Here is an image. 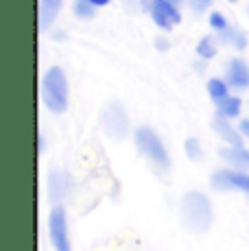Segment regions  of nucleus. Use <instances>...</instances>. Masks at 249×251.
<instances>
[{
    "label": "nucleus",
    "mask_w": 249,
    "mask_h": 251,
    "mask_svg": "<svg viewBox=\"0 0 249 251\" xmlns=\"http://www.w3.org/2000/svg\"><path fill=\"white\" fill-rule=\"evenodd\" d=\"M42 100L55 114L66 112L68 107V83L61 68H50L42 79Z\"/></svg>",
    "instance_id": "f257e3e1"
},
{
    "label": "nucleus",
    "mask_w": 249,
    "mask_h": 251,
    "mask_svg": "<svg viewBox=\"0 0 249 251\" xmlns=\"http://www.w3.org/2000/svg\"><path fill=\"white\" fill-rule=\"evenodd\" d=\"M181 216L195 231H205L212 223V210L210 201L201 192H188L181 201Z\"/></svg>",
    "instance_id": "f03ea898"
},
{
    "label": "nucleus",
    "mask_w": 249,
    "mask_h": 251,
    "mask_svg": "<svg viewBox=\"0 0 249 251\" xmlns=\"http://www.w3.org/2000/svg\"><path fill=\"white\" fill-rule=\"evenodd\" d=\"M136 147H138V151H140L145 157H149L160 171H169L171 162H169V155H166V149L162 147L160 138H157L151 129H147V127L138 129L136 131Z\"/></svg>",
    "instance_id": "7ed1b4c3"
},
{
    "label": "nucleus",
    "mask_w": 249,
    "mask_h": 251,
    "mask_svg": "<svg viewBox=\"0 0 249 251\" xmlns=\"http://www.w3.org/2000/svg\"><path fill=\"white\" fill-rule=\"evenodd\" d=\"M142 4L151 13L153 22L160 28H164V31H169V28H173L175 24L181 22L179 11L175 9V4L171 0H142Z\"/></svg>",
    "instance_id": "20e7f679"
},
{
    "label": "nucleus",
    "mask_w": 249,
    "mask_h": 251,
    "mask_svg": "<svg viewBox=\"0 0 249 251\" xmlns=\"http://www.w3.org/2000/svg\"><path fill=\"white\" fill-rule=\"evenodd\" d=\"M49 229H50V240L52 247L57 251H70V240H68V225H66V212L61 205H57L50 212V221H49Z\"/></svg>",
    "instance_id": "39448f33"
},
{
    "label": "nucleus",
    "mask_w": 249,
    "mask_h": 251,
    "mask_svg": "<svg viewBox=\"0 0 249 251\" xmlns=\"http://www.w3.org/2000/svg\"><path fill=\"white\" fill-rule=\"evenodd\" d=\"M103 129L107 131V136L121 140L127 136V129H129V120L124 116V109L118 103H112L103 114Z\"/></svg>",
    "instance_id": "423d86ee"
},
{
    "label": "nucleus",
    "mask_w": 249,
    "mask_h": 251,
    "mask_svg": "<svg viewBox=\"0 0 249 251\" xmlns=\"http://www.w3.org/2000/svg\"><path fill=\"white\" fill-rule=\"evenodd\" d=\"M212 186L217 190H245L249 192V175L236 171H219L212 175Z\"/></svg>",
    "instance_id": "0eeeda50"
},
{
    "label": "nucleus",
    "mask_w": 249,
    "mask_h": 251,
    "mask_svg": "<svg viewBox=\"0 0 249 251\" xmlns=\"http://www.w3.org/2000/svg\"><path fill=\"white\" fill-rule=\"evenodd\" d=\"M227 83L236 90H243L249 85V70L245 66V61L241 59H232L227 66Z\"/></svg>",
    "instance_id": "6e6552de"
},
{
    "label": "nucleus",
    "mask_w": 249,
    "mask_h": 251,
    "mask_svg": "<svg viewBox=\"0 0 249 251\" xmlns=\"http://www.w3.org/2000/svg\"><path fill=\"white\" fill-rule=\"evenodd\" d=\"M64 0H40V31H46L55 22Z\"/></svg>",
    "instance_id": "1a4fd4ad"
},
{
    "label": "nucleus",
    "mask_w": 249,
    "mask_h": 251,
    "mask_svg": "<svg viewBox=\"0 0 249 251\" xmlns=\"http://www.w3.org/2000/svg\"><path fill=\"white\" fill-rule=\"evenodd\" d=\"M212 129L219 133L223 140H227L232 147H243V140H241V136L236 133V129L232 127V125L227 123V118H223V116H219L217 120L212 123Z\"/></svg>",
    "instance_id": "9d476101"
},
{
    "label": "nucleus",
    "mask_w": 249,
    "mask_h": 251,
    "mask_svg": "<svg viewBox=\"0 0 249 251\" xmlns=\"http://www.w3.org/2000/svg\"><path fill=\"white\" fill-rule=\"evenodd\" d=\"M221 157L227 160L234 168H247L249 166V151L245 147H232V149H223Z\"/></svg>",
    "instance_id": "9b49d317"
},
{
    "label": "nucleus",
    "mask_w": 249,
    "mask_h": 251,
    "mask_svg": "<svg viewBox=\"0 0 249 251\" xmlns=\"http://www.w3.org/2000/svg\"><path fill=\"white\" fill-rule=\"evenodd\" d=\"M217 112L223 118H234L241 112V99H234V96H225L217 103Z\"/></svg>",
    "instance_id": "f8f14e48"
},
{
    "label": "nucleus",
    "mask_w": 249,
    "mask_h": 251,
    "mask_svg": "<svg viewBox=\"0 0 249 251\" xmlns=\"http://www.w3.org/2000/svg\"><path fill=\"white\" fill-rule=\"evenodd\" d=\"M221 37L225 42H232L236 48H245L247 44V40H245V35H243L241 31H236V28H232V26H227V28H223L221 31Z\"/></svg>",
    "instance_id": "ddd939ff"
},
{
    "label": "nucleus",
    "mask_w": 249,
    "mask_h": 251,
    "mask_svg": "<svg viewBox=\"0 0 249 251\" xmlns=\"http://www.w3.org/2000/svg\"><path fill=\"white\" fill-rule=\"evenodd\" d=\"M208 92H210V96H212V99L219 103L221 99H225V96H227V85H225L221 79H210Z\"/></svg>",
    "instance_id": "4468645a"
},
{
    "label": "nucleus",
    "mask_w": 249,
    "mask_h": 251,
    "mask_svg": "<svg viewBox=\"0 0 249 251\" xmlns=\"http://www.w3.org/2000/svg\"><path fill=\"white\" fill-rule=\"evenodd\" d=\"M75 13L79 18H92L94 16V4L90 0H76L75 2Z\"/></svg>",
    "instance_id": "2eb2a0df"
},
{
    "label": "nucleus",
    "mask_w": 249,
    "mask_h": 251,
    "mask_svg": "<svg viewBox=\"0 0 249 251\" xmlns=\"http://www.w3.org/2000/svg\"><path fill=\"white\" fill-rule=\"evenodd\" d=\"M197 52L203 57V59H210V57L217 55V48H214V44H212V40H210V37H203V40L199 42V46H197Z\"/></svg>",
    "instance_id": "dca6fc26"
},
{
    "label": "nucleus",
    "mask_w": 249,
    "mask_h": 251,
    "mask_svg": "<svg viewBox=\"0 0 249 251\" xmlns=\"http://www.w3.org/2000/svg\"><path fill=\"white\" fill-rule=\"evenodd\" d=\"M49 183H50V199L59 201V197H61V175L59 173H50Z\"/></svg>",
    "instance_id": "f3484780"
},
{
    "label": "nucleus",
    "mask_w": 249,
    "mask_h": 251,
    "mask_svg": "<svg viewBox=\"0 0 249 251\" xmlns=\"http://www.w3.org/2000/svg\"><path fill=\"white\" fill-rule=\"evenodd\" d=\"M186 153H188L190 160H195V162L201 160V149H199V140L197 138H188V140H186Z\"/></svg>",
    "instance_id": "a211bd4d"
},
{
    "label": "nucleus",
    "mask_w": 249,
    "mask_h": 251,
    "mask_svg": "<svg viewBox=\"0 0 249 251\" xmlns=\"http://www.w3.org/2000/svg\"><path fill=\"white\" fill-rule=\"evenodd\" d=\"M210 24H212V28H217V31H223V28L229 26L227 20H225L221 13H210Z\"/></svg>",
    "instance_id": "6ab92c4d"
},
{
    "label": "nucleus",
    "mask_w": 249,
    "mask_h": 251,
    "mask_svg": "<svg viewBox=\"0 0 249 251\" xmlns=\"http://www.w3.org/2000/svg\"><path fill=\"white\" fill-rule=\"evenodd\" d=\"M241 131L249 138V120H243V123H241Z\"/></svg>",
    "instance_id": "aec40b11"
},
{
    "label": "nucleus",
    "mask_w": 249,
    "mask_h": 251,
    "mask_svg": "<svg viewBox=\"0 0 249 251\" xmlns=\"http://www.w3.org/2000/svg\"><path fill=\"white\" fill-rule=\"evenodd\" d=\"M90 2H92L94 7H103V4H107L109 0H90Z\"/></svg>",
    "instance_id": "412c9836"
},
{
    "label": "nucleus",
    "mask_w": 249,
    "mask_h": 251,
    "mask_svg": "<svg viewBox=\"0 0 249 251\" xmlns=\"http://www.w3.org/2000/svg\"><path fill=\"white\" fill-rule=\"evenodd\" d=\"M157 46H160V48H166L169 44H166V40H157Z\"/></svg>",
    "instance_id": "4be33fe9"
},
{
    "label": "nucleus",
    "mask_w": 249,
    "mask_h": 251,
    "mask_svg": "<svg viewBox=\"0 0 249 251\" xmlns=\"http://www.w3.org/2000/svg\"><path fill=\"white\" fill-rule=\"evenodd\" d=\"M201 2H210V0H201Z\"/></svg>",
    "instance_id": "5701e85b"
}]
</instances>
